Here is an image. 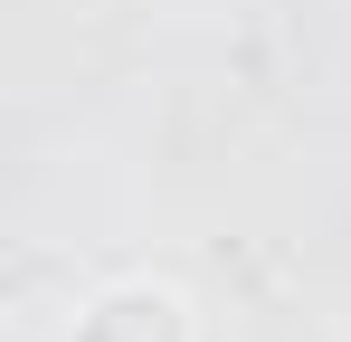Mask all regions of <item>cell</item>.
I'll list each match as a JSON object with an SVG mask.
<instances>
[{"mask_svg":"<svg viewBox=\"0 0 351 342\" xmlns=\"http://www.w3.org/2000/svg\"><path fill=\"white\" fill-rule=\"evenodd\" d=\"M66 342H199V314H190V295L162 276H123L105 285L86 314H76V333Z\"/></svg>","mask_w":351,"mask_h":342,"instance_id":"1","label":"cell"}]
</instances>
